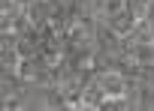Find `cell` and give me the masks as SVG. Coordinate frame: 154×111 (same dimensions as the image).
<instances>
[{
	"label": "cell",
	"mask_w": 154,
	"mask_h": 111,
	"mask_svg": "<svg viewBox=\"0 0 154 111\" xmlns=\"http://www.w3.org/2000/svg\"><path fill=\"white\" fill-rule=\"evenodd\" d=\"M127 90V78L121 75V72H106V75H100V93H106V96H121Z\"/></svg>",
	"instance_id": "1"
},
{
	"label": "cell",
	"mask_w": 154,
	"mask_h": 111,
	"mask_svg": "<svg viewBox=\"0 0 154 111\" xmlns=\"http://www.w3.org/2000/svg\"><path fill=\"white\" fill-rule=\"evenodd\" d=\"M109 30L115 36H127L133 30V12H130V6L121 9V12H115V15H109Z\"/></svg>",
	"instance_id": "2"
}]
</instances>
